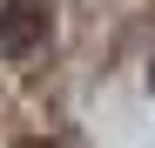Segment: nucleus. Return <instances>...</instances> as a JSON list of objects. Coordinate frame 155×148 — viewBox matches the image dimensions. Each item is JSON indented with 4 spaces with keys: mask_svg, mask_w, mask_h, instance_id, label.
Returning <instances> with one entry per match:
<instances>
[{
    "mask_svg": "<svg viewBox=\"0 0 155 148\" xmlns=\"http://www.w3.org/2000/svg\"><path fill=\"white\" fill-rule=\"evenodd\" d=\"M47 40V0H0V61H34Z\"/></svg>",
    "mask_w": 155,
    "mask_h": 148,
    "instance_id": "f257e3e1",
    "label": "nucleus"
}]
</instances>
